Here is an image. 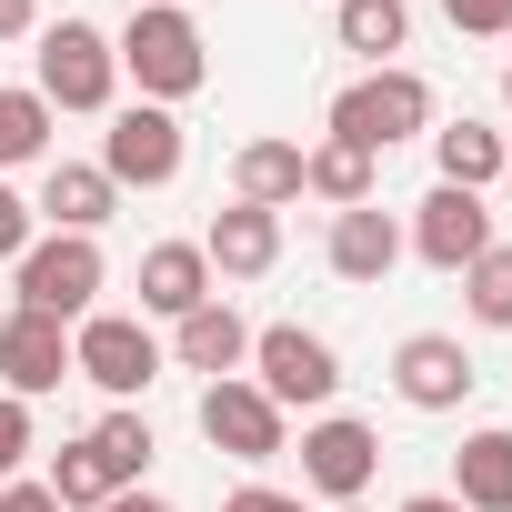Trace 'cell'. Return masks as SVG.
Listing matches in <instances>:
<instances>
[{"mask_svg":"<svg viewBox=\"0 0 512 512\" xmlns=\"http://www.w3.org/2000/svg\"><path fill=\"white\" fill-rule=\"evenodd\" d=\"M502 181H512V151H502Z\"/></svg>","mask_w":512,"mask_h":512,"instance_id":"cell-37","label":"cell"},{"mask_svg":"<svg viewBox=\"0 0 512 512\" xmlns=\"http://www.w3.org/2000/svg\"><path fill=\"white\" fill-rule=\"evenodd\" d=\"M442 21L472 31V41H502V31H512V0H442Z\"/></svg>","mask_w":512,"mask_h":512,"instance_id":"cell-28","label":"cell"},{"mask_svg":"<svg viewBox=\"0 0 512 512\" xmlns=\"http://www.w3.org/2000/svg\"><path fill=\"white\" fill-rule=\"evenodd\" d=\"M191 422H201V442L231 452V462H282V442H292V412H282L262 382H241V372H231V382H201V412H191Z\"/></svg>","mask_w":512,"mask_h":512,"instance_id":"cell-8","label":"cell"},{"mask_svg":"<svg viewBox=\"0 0 512 512\" xmlns=\"http://www.w3.org/2000/svg\"><path fill=\"white\" fill-rule=\"evenodd\" d=\"M211 302V262H201V241H151L141 251V312L151 322H181Z\"/></svg>","mask_w":512,"mask_h":512,"instance_id":"cell-17","label":"cell"},{"mask_svg":"<svg viewBox=\"0 0 512 512\" xmlns=\"http://www.w3.org/2000/svg\"><path fill=\"white\" fill-rule=\"evenodd\" d=\"M462 312H472L482 332H512V241H492L482 262L462 272Z\"/></svg>","mask_w":512,"mask_h":512,"instance_id":"cell-26","label":"cell"},{"mask_svg":"<svg viewBox=\"0 0 512 512\" xmlns=\"http://www.w3.org/2000/svg\"><path fill=\"white\" fill-rule=\"evenodd\" d=\"M111 51H121V71L141 81V101H161V111L211 81V41H201L191 11H171V0H141V11L111 31Z\"/></svg>","mask_w":512,"mask_h":512,"instance_id":"cell-1","label":"cell"},{"mask_svg":"<svg viewBox=\"0 0 512 512\" xmlns=\"http://www.w3.org/2000/svg\"><path fill=\"white\" fill-rule=\"evenodd\" d=\"M201 262H211V282H262V272L282 262V211H251V201L211 211V231H201Z\"/></svg>","mask_w":512,"mask_h":512,"instance_id":"cell-13","label":"cell"},{"mask_svg":"<svg viewBox=\"0 0 512 512\" xmlns=\"http://www.w3.org/2000/svg\"><path fill=\"white\" fill-rule=\"evenodd\" d=\"M251 372H262V392L282 412H332V392H342V352L322 332H302V322L251 332Z\"/></svg>","mask_w":512,"mask_h":512,"instance_id":"cell-5","label":"cell"},{"mask_svg":"<svg viewBox=\"0 0 512 512\" xmlns=\"http://www.w3.org/2000/svg\"><path fill=\"white\" fill-rule=\"evenodd\" d=\"M502 111H512V71H502Z\"/></svg>","mask_w":512,"mask_h":512,"instance_id":"cell-35","label":"cell"},{"mask_svg":"<svg viewBox=\"0 0 512 512\" xmlns=\"http://www.w3.org/2000/svg\"><path fill=\"white\" fill-rule=\"evenodd\" d=\"M231 201H251V211L302 201V141H241L231 151Z\"/></svg>","mask_w":512,"mask_h":512,"instance_id":"cell-20","label":"cell"},{"mask_svg":"<svg viewBox=\"0 0 512 512\" xmlns=\"http://www.w3.org/2000/svg\"><path fill=\"white\" fill-rule=\"evenodd\" d=\"M402 512H462V502H452V492H412Z\"/></svg>","mask_w":512,"mask_h":512,"instance_id":"cell-34","label":"cell"},{"mask_svg":"<svg viewBox=\"0 0 512 512\" xmlns=\"http://www.w3.org/2000/svg\"><path fill=\"white\" fill-rule=\"evenodd\" d=\"M61 382H71V322L11 302V322H0V392H11V402H41V392H61Z\"/></svg>","mask_w":512,"mask_h":512,"instance_id":"cell-12","label":"cell"},{"mask_svg":"<svg viewBox=\"0 0 512 512\" xmlns=\"http://www.w3.org/2000/svg\"><path fill=\"white\" fill-rule=\"evenodd\" d=\"M171 11H181V0H171Z\"/></svg>","mask_w":512,"mask_h":512,"instance_id":"cell-38","label":"cell"},{"mask_svg":"<svg viewBox=\"0 0 512 512\" xmlns=\"http://www.w3.org/2000/svg\"><path fill=\"white\" fill-rule=\"evenodd\" d=\"M402 251H422L432 272H472L482 251H492V211H482V191H452V181H432V201L412 211V231H402Z\"/></svg>","mask_w":512,"mask_h":512,"instance_id":"cell-10","label":"cell"},{"mask_svg":"<svg viewBox=\"0 0 512 512\" xmlns=\"http://www.w3.org/2000/svg\"><path fill=\"white\" fill-rule=\"evenodd\" d=\"M221 512H312V502H302V492H272V482H241Z\"/></svg>","mask_w":512,"mask_h":512,"instance_id":"cell-30","label":"cell"},{"mask_svg":"<svg viewBox=\"0 0 512 512\" xmlns=\"http://www.w3.org/2000/svg\"><path fill=\"white\" fill-rule=\"evenodd\" d=\"M452 502H462V512H512V432H462V452H452Z\"/></svg>","mask_w":512,"mask_h":512,"instance_id":"cell-19","label":"cell"},{"mask_svg":"<svg viewBox=\"0 0 512 512\" xmlns=\"http://www.w3.org/2000/svg\"><path fill=\"white\" fill-rule=\"evenodd\" d=\"M332 512H362V502H332Z\"/></svg>","mask_w":512,"mask_h":512,"instance_id":"cell-36","label":"cell"},{"mask_svg":"<svg viewBox=\"0 0 512 512\" xmlns=\"http://www.w3.org/2000/svg\"><path fill=\"white\" fill-rule=\"evenodd\" d=\"M71 372H81V382H101L111 402H131V392H151L161 342H151V322H141V312H81V322H71Z\"/></svg>","mask_w":512,"mask_h":512,"instance_id":"cell-7","label":"cell"},{"mask_svg":"<svg viewBox=\"0 0 512 512\" xmlns=\"http://www.w3.org/2000/svg\"><path fill=\"white\" fill-rule=\"evenodd\" d=\"M372 472H382V432H372V422L322 412V422L302 432V492H322V502H362Z\"/></svg>","mask_w":512,"mask_h":512,"instance_id":"cell-9","label":"cell"},{"mask_svg":"<svg viewBox=\"0 0 512 512\" xmlns=\"http://www.w3.org/2000/svg\"><path fill=\"white\" fill-rule=\"evenodd\" d=\"M332 31H342V51H362L382 71L392 51H412V0H332Z\"/></svg>","mask_w":512,"mask_h":512,"instance_id":"cell-22","label":"cell"},{"mask_svg":"<svg viewBox=\"0 0 512 512\" xmlns=\"http://www.w3.org/2000/svg\"><path fill=\"white\" fill-rule=\"evenodd\" d=\"M171 362H181V372H201V382H231V372L251 362V322L211 292L201 312H181V322H171Z\"/></svg>","mask_w":512,"mask_h":512,"instance_id":"cell-15","label":"cell"},{"mask_svg":"<svg viewBox=\"0 0 512 512\" xmlns=\"http://www.w3.org/2000/svg\"><path fill=\"white\" fill-rule=\"evenodd\" d=\"M0 512H61V502H51L41 482H0Z\"/></svg>","mask_w":512,"mask_h":512,"instance_id":"cell-32","label":"cell"},{"mask_svg":"<svg viewBox=\"0 0 512 512\" xmlns=\"http://www.w3.org/2000/svg\"><path fill=\"white\" fill-rule=\"evenodd\" d=\"M302 191H312V201H332V211H362V201H372V191H382V161H372V151H352V141H332V131H322V141H312V151H302Z\"/></svg>","mask_w":512,"mask_h":512,"instance_id":"cell-18","label":"cell"},{"mask_svg":"<svg viewBox=\"0 0 512 512\" xmlns=\"http://www.w3.org/2000/svg\"><path fill=\"white\" fill-rule=\"evenodd\" d=\"M41 31V0H0V41H31Z\"/></svg>","mask_w":512,"mask_h":512,"instance_id":"cell-31","label":"cell"},{"mask_svg":"<svg viewBox=\"0 0 512 512\" xmlns=\"http://www.w3.org/2000/svg\"><path fill=\"white\" fill-rule=\"evenodd\" d=\"M322 131L382 161L392 141H422V131H432V81L402 71V61H382V71H362L352 91H332V121H322Z\"/></svg>","mask_w":512,"mask_h":512,"instance_id":"cell-2","label":"cell"},{"mask_svg":"<svg viewBox=\"0 0 512 512\" xmlns=\"http://www.w3.org/2000/svg\"><path fill=\"white\" fill-rule=\"evenodd\" d=\"M41 492H51L61 512H101L121 482L101 472V452H91V442H61V452H51V472H41Z\"/></svg>","mask_w":512,"mask_h":512,"instance_id":"cell-24","label":"cell"},{"mask_svg":"<svg viewBox=\"0 0 512 512\" xmlns=\"http://www.w3.org/2000/svg\"><path fill=\"white\" fill-rule=\"evenodd\" d=\"M51 111H111V91H121V51H111V31L101 21H51L41 31V81H31Z\"/></svg>","mask_w":512,"mask_h":512,"instance_id":"cell-3","label":"cell"},{"mask_svg":"<svg viewBox=\"0 0 512 512\" xmlns=\"http://www.w3.org/2000/svg\"><path fill=\"white\" fill-rule=\"evenodd\" d=\"M11 282H21V312L81 322V312H91V292L111 282V262H101V241H91V231H51V241H31L21 262H11Z\"/></svg>","mask_w":512,"mask_h":512,"instance_id":"cell-4","label":"cell"},{"mask_svg":"<svg viewBox=\"0 0 512 512\" xmlns=\"http://www.w3.org/2000/svg\"><path fill=\"white\" fill-rule=\"evenodd\" d=\"M31 241H41V231H31V201H21L11 181H0V262H21Z\"/></svg>","mask_w":512,"mask_h":512,"instance_id":"cell-29","label":"cell"},{"mask_svg":"<svg viewBox=\"0 0 512 512\" xmlns=\"http://www.w3.org/2000/svg\"><path fill=\"white\" fill-rule=\"evenodd\" d=\"M111 211H121V191H111L101 161H41V201H31V221H51V231H91V241H101Z\"/></svg>","mask_w":512,"mask_h":512,"instance_id":"cell-14","label":"cell"},{"mask_svg":"<svg viewBox=\"0 0 512 512\" xmlns=\"http://www.w3.org/2000/svg\"><path fill=\"white\" fill-rule=\"evenodd\" d=\"M502 151H512V141H502L492 121H442V131H432V161H442L452 191H492V181H502Z\"/></svg>","mask_w":512,"mask_h":512,"instance_id":"cell-21","label":"cell"},{"mask_svg":"<svg viewBox=\"0 0 512 512\" xmlns=\"http://www.w3.org/2000/svg\"><path fill=\"white\" fill-rule=\"evenodd\" d=\"M51 101L41 91H0V171H21V161H51Z\"/></svg>","mask_w":512,"mask_h":512,"instance_id":"cell-25","label":"cell"},{"mask_svg":"<svg viewBox=\"0 0 512 512\" xmlns=\"http://www.w3.org/2000/svg\"><path fill=\"white\" fill-rule=\"evenodd\" d=\"M181 161H191V141H181V121H171L161 101L111 111V131H101V171H111V191H171Z\"/></svg>","mask_w":512,"mask_h":512,"instance_id":"cell-6","label":"cell"},{"mask_svg":"<svg viewBox=\"0 0 512 512\" xmlns=\"http://www.w3.org/2000/svg\"><path fill=\"white\" fill-rule=\"evenodd\" d=\"M502 41H512V31H502Z\"/></svg>","mask_w":512,"mask_h":512,"instance_id":"cell-39","label":"cell"},{"mask_svg":"<svg viewBox=\"0 0 512 512\" xmlns=\"http://www.w3.org/2000/svg\"><path fill=\"white\" fill-rule=\"evenodd\" d=\"M101 512H181V502H161V492H111Z\"/></svg>","mask_w":512,"mask_h":512,"instance_id":"cell-33","label":"cell"},{"mask_svg":"<svg viewBox=\"0 0 512 512\" xmlns=\"http://www.w3.org/2000/svg\"><path fill=\"white\" fill-rule=\"evenodd\" d=\"M81 442L101 452V472H111L121 492H141V472H151V452H161V442H151V422H141L131 402H111V412H101V422H91Z\"/></svg>","mask_w":512,"mask_h":512,"instance_id":"cell-23","label":"cell"},{"mask_svg":"<svg viewBox=\"0 0 512 512\" xmlns=\"http://www.w3.org/2000/svg\"><path fill=\"white\" fill-rule=\"evenodd\" d=\"M21 462H31V402L0 392V482H21Z\"/></svg>","mask_w":512,"mask_h":512,"instance_id":"cell-27","label":"cell"},{"mask_svg":"<svg viewBox=\"0 0 512 512\" xmlns=\"http://www.w3.org/2000/svg\"><path fill=\"white\" fill-rule=\"evenodd\" d=\"M322 262H332L342 282H392V262H402V221H392L382 201H362V211H332Z\"/></svg>","mask_w":512,"mask_h":512,"instance_id":"cell-16","label":"cell"},{"mask_svg":"<svg viewBox=\"0 0 512 512\" xmlns=\"http://www.w3.org/2000/svg\"><path fill=\"white\" fill-rule=\"evenodd\" d=\"M472 382H482V362L462 352V332H412V342L392 352V392H402L412 412H462Z\"/></svg>","mask_w":512,"mask_h":512,"instance_id":"cell-11","label":"cell"}]
</instances>
